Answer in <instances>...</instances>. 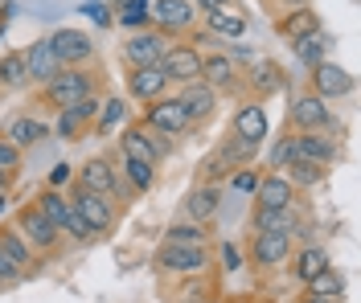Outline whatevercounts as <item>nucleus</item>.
I'll return each mask as SVG.
<instances>
[{
    "instance_id": "obj_1",
    "label": "nucleus",
    "mask_w": 361,
    "mask_h": 303,
    "mask_svg": "<svg viewBox=\"0 0 361 303\" xmlns=\"http://www.w3.org/2000/svg\"><path fill=\"white\" fill-rule=\"evenodd\" d=\"M90 94H94V70H87V66H70L42 86V98L49 111H70L74 103H82Z\"/></svg>"
},
{
    "instance_id": "obj_2",
    "label": "nucleus",
    "mask_w": 361,
    "mask_h": 303,
    "mask_svg": "<svg viewBox=\"0 0 361 303\" xmlns=\"http://www.w3.org/2000/svg\"><path fill=\"white\" fill-rule=\"evenodd\" d=\"M33 205H37V209L49 217V226H54L58 233H70V238H74V242H82V246H87V242H94L90 226L82 221V217H78V213H74V205H70V201L62 197V193H58V188H42Z\"/></svg>"
},
{
    "instance_id": "obj_3",
    "label": "nucleus",
    "mask_w": 361,
    "mask_h": 303,
    "mask_svg": "<svg viewBox=\"0 0 361 303\" xmlns=\"http://www.w3.org/2000/svg\"><path fill=\"white\" fill-rule=\"evenodd\" d=\"M70 205H74V213L82 217L90 226V233L99 238V233H111L115 230V221H119V209H115V201H107V197H99V193H87V188H70V197H66Z\"/></svg>"
},
{
    "instance_id": "obj_4",
    "label": "nucleus",
    "mask_w": 361,
    "mask_h": 303,
    "mask_svg": "<svg viewBox=\"0 0 361 303\" xmlns=\"http://www.w3.org/2000/svg\"><path fill=\"white\" fill-rule=\"evenodd\" d=\"M144 127L148 131H157V136H164V140H173V136H185L193 123H189V115H185V107H180L177 94H160V98H152L148 107H144Z\"/></svg>"
},
{
    "instance_id": "obj_5",
    "label": "nucleus",
    "mask_w": 361,
    "mask_h": 303,
    "mask_svg": "<svg viewBox=\"0 0 361 303\" xmlns=\"http://www.w3.org/2000/svg\"><path fill=\"white\" fill-rule=\"evenodd\" d=\"M160 74L177 86H189V82H202V49L189 46V41H177V46L164 49V58L157 62Z\"/></svg>"
},
{
    "instance_id": "obj_6",
    "label": "nucleus",
    "mask_w": 361,
    "mask_h": 303,
    "mask_svg": "<svg viewBox=\"0 0 361 303\" xmlns=\"http://www.w3.org/2000/svg\"><path fill=\"white\" fill-rule=\"evenodd\" d=\"M74 185L87 188V193H99V197H107V201H119V197H123L119 172H115V164L107 160V156H90V160L74 172Z\"/></svg>"
},
{
    "instance_id": "obj_7",
    "label": "nucleus",
    "mask_w": 361,
    "mask_h": 303,
    "mask_svg": "<svg viewBox=\"0 0 361 303\" xmlns=\"http://www.w3.org/2000/svg\"><path fill=\"white\" fill-rule=\"evenodd\" d=\"M13 230L29 242V250H33V254H49V250L62 242V233L49 226V217H45L37 205H21V209H17V226H13Z\"/></svg>"
},
{
    "instance_id": "obj_8",
    "label": "nucleus",
    "mask_w": 361,
    "mask_h": 303,
    "mask_svg": "<svg viewBox=\"0 0 361 303\" xmlns=\"http://www.w3.org/2000/svg\"><path fill=\"white\" fill-rule=\"evenodd\" d=\"M157 266L169 275H185V279H197L209 271V250L205 246H160L157 250Z\"/></svg>"
},
{
    "instance_id": "obj_9",
    "label": "nucleus",
    "mask_w": 361,
    "mask_h": 303,
    "mask_svg": "<svg viewBox=\"0 0 361 303\" xmlns=\"http://www.w3.org/2000/svg\"><path fill=\"white\" fill-rule=\"evenodd\" d=\"M119 152L157 168V164L164 160V152H169V143H164V136L148 131L144 123H132V127H123V136H119Z\"/></svg>"
},
{
    "instance_id": "obj_10",
    "label": "nucleus",
    "mask_w": 361,
    "mask_h": 303,
    "mask_svg": "<svg viewBox=\"0 0 361 303\" xmlns=\"http://www.w3.org/2000/svg\"><path fill=\"white\" fill-rule=\"evenodd\" d=\"M49 49H54V58H58L62 70L87 66L90 58H94V41H90V33H82V29H58V33H49Z\"/></svg>"
},
{
    "instance_id": "obj_11",
    "label": "nucleus",
    "mask_w": 361,
    "mask_h": 303,
    "mask_svg": "<svg viewBox=\"0 0 361 303\" xmlns=\"http://www.w3.org/2000/svg\"><path fill=\"white\" fill-rule=\"evenodd\" d=\"M292 123L300 131H329V127H337V119H333V107L320 98V94H295L292 98Z\"/></svg>"
},
{
    "instance_id": "obj_12",
    "label": "nucleus",
    "mask_w": 361,
    "mask_h": 303,
    "mask_svg": "<svg viewBox=\"0 0 361 303\" xmlns=\"http://www.w3.org/2000/svg\"><path fill=\"white\" fill-rule=\"evenodd\" d=\"M164 49H169V37L157 33V29H135L132 37L123 41V62L128 66H157L160 58H164Z\"/></svg>"
},
{
    "instance_id": "obj_13",
    "label": "nucleus",
    "mask_w": 361,
    "mask_h": 303,
    "mask_svg": "<svg viewBox=\"0 0 361 303\" xmlns=\"http://www.w3.org/2000/svg\"><path fill=\"white\" fill-rule=\"evenodd\" d=\"M148 17L157 21V33H185L197 25V8H193V0H157L148 8Z\"/></svg>"
},
{
    "instance_id": "obj_14",
    "label": "nucleus",
    "mask_w": 361,
    "mask_h": 303,
    "mask_svg": "<svg viewBox=\"0 0 361 303\" xmlns=\"http://www.w3.org/2000/svg\"><path fill=\"white\" fill-rule=\"evenodd\" d=\"M218 205H222V188L218 185H197L185 193L180 201V221H197V226H209L218 217Z\"/></svg>"
},
{
    "instance_id": "obj_15",
    "label": "nucleus",
    "mask_w": 361,
    "mask_h": 303,
    "mask_svg": "<svg viewBox=\"0 0 361 303\" xmlns=\"http://www.w3.org/2000/svg\"><path fill=\"white\" fill-rule=\"evenodd\" d=\"M267 131H271V123H267V107H263V103H243V107L234 111L230 136H238V140H247V143H255V148H263Z\"/></svg>"
},
{
    "instance_id": "obj_16",
    "label": "nucleus",
    "mask_w": 361,
    "mask_h": 303,
    "mask_svg": "<svg viewBox=\"0 0 361 303\" xmlns=\"http://www.w3.org/2000/svg\"><path fill=\"white\" fill-rule=\"evenodd\" d=\"M312 94H320L324 103L345 98V94H353V74L337 62H320V66H312Z\"/></svg>"
},
{
    "instance_id": "obj_17",
    "label": "nucleus",
    "mask_w": 361,
    "mask_h": 303,
    "mask_svg": "<svg viewBox=\"0 0 361 303\" xmlns=\"http://www.w3.org/2000/svg\"><path fill=\"white\" fill-rule=\"evenodd\" d=\"M292 233H255L250 238V262L259 266V271H267V266H279V262H288L292 254Z\"/></svg>"
},
{
    "instance_id": "obj_18",
    "label": "nucleus",
    "mask_w": 361,
    "mask_h": 303,
    "mask_svg": "<svg viewBox=\"0 0 361 303\" xmlns=\"http://www.w3.org/2000/svg\"><path fill=\"white\" fill-rule=\"evenodd\" d=\"M255 209H295V188L283 172H267L259 176V188H255Z\"/></svg>"
},
{
    "instance_id": "obj_19",
    "label": "nucleus",
    "mask_w": 361,
    "mask_h": 303,
    "mask_svg": "<svg viewBox=\"0 0 361 303\" xmlns=\"http://www.w3.org/2000/svg\"><path fill=\"white\" fill-rule=\"evenodd\" d=\"M202 82L209 86L214 94L222 91H234V82H238V62L230 58V53H202Z\"/></svg>"
},
{
    "instance_id": "obj_20",
    "label": "nucleus",
    "mask_w": 361,
    "mask_h": 303,
    "mask_svg": "<svg viewBox=\"0 0 361 303\" xmlns=\"http://www.w3.org/2000/svg\"><path fill=\"white\" fill-rule=\"evenodd\" d=\"M21 58H25V70H29V82H37V86H45L49 78H58V74H62L58 58H54V49H49V37L33 41V46H25Z\"/></svg>"
},
{
    "instance_id": "obj_21",
    "label": "nucleus",
    "mask_w": 361,
    "mask_h": 303,
    "mask_svg": "<svg viewBox=\"0 0 361 303\" xmlns=\"http://www.w3.org/2000/svg\"><path fill=\"white\" fill-rule=\"evenodd\" d=\"M292 148H295V156H300V160L324 164V168L341 156V143L329 140L324 131H300V136H292Z\"/></svg>"
},
{
    "instance_id": "obj_22",
    "label": "nucleus",
    "mask_w": 361,
    "mask_h": 303,
    "mask_svg": "<svg viewBox=\"0 0 361 303\" xmlns=\"http://www.w3.org/2000/svg\"><path fill=\"white\" fill-rule=\"evenodd\" d=\"M0 136L13 143L17 152H25V148H33V143H42L45 136H49V123H42L37 115H13L8 123H4Z\"/></svg>"
},
{
    "instance_id": "obj_23",
    "label": "nucleus",
    "mask_w": 361,
    "mask_h": 303,
    "mask_svg": "<svg viewBox=\"0 0 361 303\" xmlns=\"http://www.w3.org/2000/svg\"><path fill=\"white\" fill-rule=\"evenodd\" d=\"M180 107H185V115L189 123H205V119L214 115V107H218V94L209 91L205 82H189V86H180Z\"/></svg>"
},
{
    "instance_id": "obj_24",
    "label": "nucleus",
    "mask_w": 361,
    "mask_h": 303,
    "mask_svg": "<svg viewBox=\"0 0 361 303\" xmlns=\"http://www.w3.org/2000/svg\"><path fill=\"white\" fill-rule=\"evenodd\" d=\"M164 86H169V78L160 74V66H135V70H128V94H132V98H140V103H152V98H160V94H164Z\"/></svg>"
},
{
    "instance_id": "obj_25",
    "label": "nucleus",
    "mask_w": 361,
    "mask_h": 303,
    "mask_svg": "<svg viewBox=\"0 0 361 303\" xmlns=\"http://www.w3.org/2000/svg\"><path fill=\"white\" fill-rule=\"evenodd\" d=\"M205 25H209V37H218V41H238L247 33V17L238 8H230V4L205 13Z\"/></svg>"
},
{
    "instance_id": "obj_26",
    "label": "nucleus",
    "mask_w": 361,
    "mask_h": 303,
    "mask_svg": "<svg viewBox=\"0 0 361 303\" xmlns=\"http://www.w3.org/2000/svg\"><path fill=\"white\" fill-rule=\"evenodd\" d=\"M255 233H300V213L295 209H255L250 213Z\"/></svg>"
},
{
    "instance_id": "obj_27",
    "label": "nucleus",
    "mask_w": 361,
    "mask_h": 303,
    "mask_svg": "<svg viewBox=\"0 0 361 303\" xmlns=\"http://www.w3.org/2000/svg\"><path fill=\"white\" fill-rule=\"evenodd\" d=\"M0 258H8L21 275L33 271V250H29V242H25L13 226H0Z\"/></svg>"
},
{
    "instance_id": "obj_28",
    "label": "nucleus",
    "mask_w": 361,
    "mask_h": 303,
    "mask_svg": "<svg viewBox=\"0 0 361 303\" xmlns=\"http://www.w3.org/2000/svg\"><path fill=\"white\" fill-rule=\"evenodd\" d=\"M25 86H33V82H29L21 49H13V53L0 58V91H25Z\"/></svg>"
},
{
    "instance_id": "obj_29",
    "label": "nucleus",
    "mask_w": 361,
    "mask_h": 303,
    "mask_svg": "<svg viewBox=\"0 0 361 303\" xmlns=\"http://www.w3.org/2000/svg\"><path fill=\"white\" fill-rule=\"evenodd\" d=\"M283 176L292 181V188H316V185H324L329 168H324V164H312V160H300V156H295V160L283 168Z\"/></svg>"
},
{
    "instance_id": "obj_30",
    "label": "nucleus",
    "mask_w": 361,
    "mask_h": 303,
    "mask_svg": "<svg viewBox=\"0 0 361 303\" xmlns=\"http://www.w3.org/2000/svg\"><path fill=\"white\" fill-rule=\"evenodd\" d=\"M324 266H333V262H329V254H324L320 246H304V250L292 258V275H295L300 283H308L312 275H320Z\"/></svg>"
},
{
    "instance_id": "obj_31",
    "label": "nucleus",
    "mask_w": 361,
    "mask_h": 303,
    "mask_svg": "<svg viewBox=\"0 0 361 303\" xmlns=\"http://www.w3.org/2000/svg\"><path fill=\"white\" fill-rule=\"evenodd\" d=\"M164 242L169 246H205L209 242V226H197V221H173L164 230Z\"/></svg>"
},
{
    "instance_id": "obj_32",
    "label": "nucleus",
    "mask_w": 361,
    "mask_h": 303,
    "mask_svg": "<svg viewBox=\"0 0 361 303\" xmlns=\"http://www.w3.org/2000/svg\"><path fill=\"white\" fill-rule=\"evenodd\" d=\"M304 287H308V295H320V299H341V295H345V275L333 271V266H324V271L312 275Z\"/></svg>"
},
{
    "instance_id": "obj_33",
    "label": "nucleus",
    "mask_w": 361,
    "mask_h": 303,
    "mask_svg": "<svg viewBox=\"0 0 361 303\" xmlns=\"http://www.w3.org/2000/svg\"><path fill=\"white\" fill-rule=\"evenodd\" d=\"M292 41H300V37H312V33H320V21H316L312 8H292L288 17H283V25H279Z\"/></svg>"
},
{
    "instance_id": "obj_34",
    "label": "nucleus",
    "mask_w": 361,
    "mask_h": 303,
    "mask_svg": "<svg viewBox=\"0 0 361 303\" xmlns=\"http://www.w3.org/2000/svg\"><path fill=\"white\" fill-rule=\"evenodd\" d=\"M324 46H329V37H324V29H320V33H312V37L292 41V53H295V62H304V66L312 70V66L324 62Z\"/></svg>"
},
{
    "instance_id": "obj_35",
    "label": "nucleus",
    "mask_w": 361,
    "mask_h": 303,
    "mask_svg": "<svg viewBox=\"0 0 361 303\" xmlns=\"http://www.w3.org/2000/svg\"><path fill=\"white\" fill-rule=\"evenodd\" d=\"M250 86H255L259 94L283 91V70H279L275 62H255V70H250Z\"/></svg>"
},
{
    "instance_id": "obj_36",
    "label": "nucleus",
    "mask_w": 361,
    "mask_h": 303,
    "mask_svg": "<svg viewBox=\"0 0 361 303\" xmlns=\"http://www.w3.org/2000/svg\"><path fill=\"white\" fill-rule=\"evenodd\" d=\"M123 176H128V185L135 193H148V188L157 185V168L144 160H132V156H123Z\"/></svg>"
},
{
    "instance_id": "obj_37",
    "label": "nucleus",
    "mask_w": 361,
    "mask_h": 303,
    "mask_svg": "<svg viewBox=\"0 0 361 303\" xmlns=\"http://www.w3.org/2000/svg\"><path fill=\"white\" fill-rule=\"evenodd\" d=\"M123 115H128V103H123V98H107V103L99 107V119H94V131H99V136H107V131H115V127L123 123Z\"/></svg>"
},
{
    "instance_id": "obj_38",
    "label": "nucleus",
    "mask_w": 361,
    "mask_h": 303,
    "mask_svg": "<svg viewBox=\"0 0 361 303\" xmlns=\"http://www.w3.org/2000/svg\"><path fill=\"white\" fill-rule=\"evenodd\" d=\"M115 21L123 25V29H148V25H152V17H148V0H128V4H123V13H119V17H115Z\"/></svg>"
},
{
    "instance_id": "obj_39",
    "label": "nucleus",
    "mask_w": 361,
    "mask_h": 303,
    "mask_svg": "<svg viewBox=\"0 0 361 303\" xmlns=\"http://www.w3.org/2000/svg\"><path fill=\"white\" fill-rule=\"evenodd\" d=\"M292 160H295L292 136H279V140L271 143V152H267V168H271V172H283V168H288Z\"/></svg>"
},
{
    "instance_id": "obj_40",
    "label": "nucleus",
    "mask_w": 361,
    "mask_h": 303,
    "mask_svg": "<svg viewBox=\"0 0 361 303\" xmlns=\"http://www.w3.org/2000/svg\"><path fill=\"white\" fill-rule=\"evenodd\" d=\"M230 188L255 197V188H259V172H255V168H234V172H230Z\"/></svg>"
},
{
    "instance_id": "obj_41",
    "label": "nucleus",
    "mask_w": 361,
    "mask_h": 303,
    "mask_svg": "<svg viewBox=\"0 0 361 303\" xmlns=\"http://www.w3.org/2000/svg\"><path fill=\"white\" fill-rule=\"evenodd\" d=\"M99 107H103V98H99V94H90V98H82V103H74V107H70V115H74V123L82 127L87 119H99Z\"/></svg>"
},
{
    "instance_id": "obj_42",
    "label": "nucleus",
    "mask_w": 361,
    "mask_h": 303,
    "mask_svg": "<svg viewBox=\"0 0 361 303\" xmlns=\"http://www.w3.org/2000/svg\"><path fill=\"white\" fill-rule=\"evenodd\" d=\"M0 172H13V176L21 172V152L4 140V136H0Z\"/></svg>"
},
{
    "instance_id": "obj_43",
    "label": "nucleus",
    "mask_w": 361,
    "mask_h": 303,
    "mask_svg": "<svg viewBox=\"0 0 361 303\" xmlns=\"http://www.w3.org/2000/svg\"><path fill=\"white\" fill-rule=\"evenodd\" d=\"M82 13H87V17H90L94 25H103V29H107V25L115 21V13L107 8V0H87V4H82Z\"/></svg>"
},
{
    "instance_id": "obj_44",
    "label": "nucleus",
    "mask_w": 361,
    "mask_h": 303,
    "mask_svg": "<svg viewBox=\"0 0 361 303\" xmlns=\"http://www.w3.org/2000/svg\"><path fill=\"white\" fill-rule=\"evenodd\" d=\"M49 136H58V140H74V136H78V123H74V115H70V111H58V123L49 127Z\"/></svg>"
},
{
    "instance_id": "obj_45",
    "label": "nucleus",
    "mask_w": 361,
    "mask_h": 303,
    "mask_svg": "<svg viewBox=\"0 0 361 303\" xmlns=\"http://www.w3.org/2000/svg\"><path fill=\"white\" fill-rule=\"evenodd\" d=\"M70 176H74V168H70V164H54L49 185H45V188H58V193H62V185H70Z\"/></svg>"
},
{
    "instance_id": "obj_46",
    "label": "nucleus",
    "mask_w": 361,
    "mask_h": 303,
    "mask_svg": "<svg viewBox=\"0 0 361 303\" xmlns=\"http://www.w3.org/2000/svg\"><path fill=\"white\" fill-rule=\"evenodd\" d=\"M222 262H226V271H238L243 266V250L234 242H222Z\"/></svg>"
},
{
    "instance_id": "obj_47",
    "label": "nucleus",
    "mask_w": 361,
    "mask_h": 303,
    "mask_svg": "<svg viewBox=\"0 0 361 303\" xmlns=\"http://www.w3.org/2000/svg\"><path fill=\"white\" fill-rule=\"evenodd\" d=\"M226 4H230V0H193L197 13H214V8H226Z\"/></svg>"
},
{
    "instance_id": "obj_48",
    "label": "nucleus",
    "mask_w": 361,
    "mask_h": 303,
    "mask_svg": "<svg viewBox=\"0 0 361 303\" xmlns=\"http://www.w3.org/2000/svg\"><path fill=\"white\" fill-rule=\"evenodd\" d=\"M8 185H13V172H0V193H8Z\"/></svg>"
},
{
    "instance_id": "obj_49",
    "label": "nucleus",
    "mask_w": 361,
    "mask_h": 303,
    "mask_svg": "<svg viewBox=\"0 0 361 303\" xmlns=\"http://www.w3.org/2000/svg\"><path fill=\"white\" fill-rule=\"evenodd\" d=\"M300 303H341V299H320V295H304Z\"/></svg>"
},
{
    "instance_id": "obj_50",
    "label": "nucleus",
    "mask_w": 361,
    "mask_h": 303,
    "mask_svg": "<svg viewBox=\"0 0 361 303\" xmlns=\"http://www.w3.org/2000/svg\"><path fill=\"white\" fill-rule=\"evenodd\" d=\"M8 209V193H0V213Z\"/></svg>"
},
{
    "instance_id": "obj_51",
    "label": "nucleus",
    "mask_w": 361,
    "mask_h": 303,
    "mask_svg": "<svg viewBox=\"0 0 361 303\" xmlns=\"http://www.w3.org/2000/svg\"><path fill=\"white\" fill-rule=\"evenodd\" d=\"M0 287H4V275H0Z\"/></svg>"
}]
</instances>
